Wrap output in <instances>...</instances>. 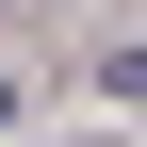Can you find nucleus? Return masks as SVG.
Returning a JSON list of instances; mask_svg holds the SVG:
<instances>
[{
  "label": "nucleus",
  "instance_id": "1",
  "mask_svg": "<svg viewBox=\"0 0 147 147\" xmlns=\"http://www.w3.org/2000/svg\"><path fill=\"white\" fill-rule=\"evenodd\" d=\"M0 131H16V82H0Z\"/></svg>",
  "mask_w": 147,
  "mask_h": 147
}]
</instances>
